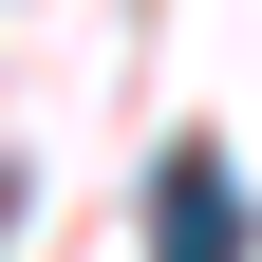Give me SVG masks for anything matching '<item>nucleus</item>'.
<instances>
[{
    "instance_id": "1",
    "label": "nucleus",
    "mask_w": 262,
    "mask_h": 262,
    "mask_svg": "<svg viewBox=\"0 0 262 262\" xmlns=\"http://www.w3.org/2000/svg\"><path fill=\"white\" fill-rule=\"evenodd\" d=\"M150 262H244V169L225 150H169L150 169Z\"/></svg>"
}]
</instances>
